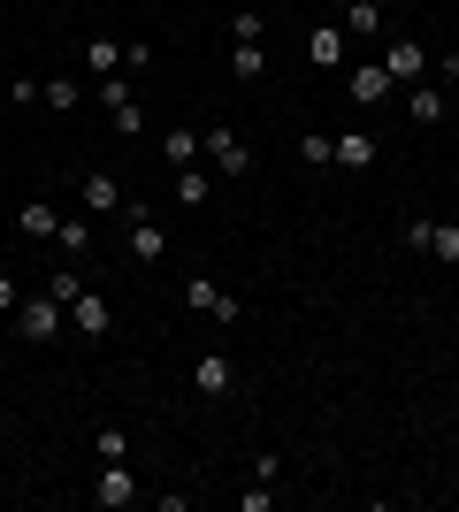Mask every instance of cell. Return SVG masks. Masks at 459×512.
Returning <instances> with one entry per match:
<instances>
[{
	"mask_svg": "<svg viewBox=\"0 0 459 512\" xmlns=\"http://www.w3.org/2000/svg\"><path fill=\"white\" fill-rule=\"evenodd\" d=\"M131 497H138L131 467H123V459H108V467H100V482H92V505H100V512H123Z\"/></svg>",
	"mask_w": 459,
	"mask_h": 512,
	"instance_id": "8",
	"label": "cell"
},
{
	"mask_svg": "<svg viewBox=\"0 0 459 512\" xmlns=\"http://www.w3.org/2000/svg\"><path fill=\"white\" fill-rule=\"evenodd\" d=\"M375 62L391 69V85H421V77H429V46H421V39H391Z\"/></svg>",
	"mask_w": 459,
	"mask_h": 512,
	"instance_id": "5",
	"label": "cell"
},
{
	"mask_svg": "<svg viewBox=\"0 0 459 512\" xmlns=\"http://www.w3.org/2000/svg\"><path fill=\"white\" fill-rule=\"evenodd\" d=\"M8 436H16V421H8V413H0V444H8Z\"/></svg>",
	"mask_w": 459,
	"mask_h": 512,
	"instance_id": "30",
	"label": "cell"
},
{
	"mask_svg": "<svg viewBox=\"0 0 459 512\" xmlns=\"http://www.w3.org/2000/svg\"><path fill=\"white\" fill-rule=\"evenodd\" d=\"M39 100H46V115H77L85 85H77V77H46V85H39Z\"/></svg>",
	"mask_w": 459,
	"mask_h": 512,
	"instance_id": "14",
	"label": "cell"
},
{
	"mask_svg": "<svg viewBox=\"0 0 459 512\" xmlns=\"http://www.w3.org/2000/svg\"><path fill=\"white\" fill-rule=\"evenodd\" d=\"M108 123H115V138H138V130H146V107H138V92L123 107H108Z\"/></svg>",
	"mask_w": 459,
	"mask_h": 512,
	"instance_id": "22",
	"label": "cell"
},
{
	"mask_svg": "<svg viewBox=\"0 0 459 512\" xmlns=\"http://www.w3.org/2000/svg\"><path fill=\"white\" fill-rule=\"evenodd\" d=\"M77 62H85L92 77H115V69H123V46H115V39H85V54H77Z\"/></svg>",
	"mask_w": 459,
	"mask_h": 512,
	"instance_id": "16",
	"label": "cell"
},
{
	"mask_svg": "<svg viewBox=\"0 0 459 512\" xmlns=\"http://www.w3.org/2000/svg\"><path fill=\"white\" fill-rule=\"evenodd\" d=\"M192 390H199V398H230V390H238L230 352H199V360H192Z\"/></svg>",
	"mask_w": 459,
	"mask_h": 512,
	"instance_id": "6",
	"label": "cell"
},
{
	"mask_svg": "<svg viewBox=\"0 0 459 512\" xmlns=\"http://www.w3.org/2000/svg\"><path fill=\"white\" fill-rule=\"evenodd\" d=\"M230 39H238V46H261V8H238V16H230Z\"/></svg>",
	"mask_w": 459,
	"mask_h": 512,
	"instance_id": "27",
	"label": "cell"
},
{
	"mask_svg": "<svg viewBox=\"0 0 459 512\" xmlns=\"http://www.w3.org/2000/svg\"><path fill=\"white\" fill-rule=\"evenodd\" d=\"M268 505H276V490H268V482H253V490L238 497V512H268Z\"/></svg>",
	"mask_w": 459,
	"mask_h": 512,
	"instance_id": "28",
	"label": "cell"
},
{
	"mask_svg": "<svg viewBox=\"0 0 459 512\" xmlns=\"http://www.w3.org/2000/svg\"><path fill=\"white\" fill-rule=\"evenodd\" d=\"M161 153H169V169L199 161V130H169V138H161Z\"/></svg>",
	"mask_w": 459,
	"mask_h": 512,
	"instance_id": "23",
	"label": "cell"
},
{
	"mask_svg": "<svg viewBox=\"0 0 459 512\" xmlns=\"http://www.w3.org/2000/svg\"><path fill=\"white\" fill-rule=\"evenodd\" d=\"M77 291H85V276H77V268H54V276H46V299H77Z\"/></svg>",
	"mask_w": 459,
	"mask_h": 512,
	"instance_id": "26",
	"label": "cell"
},
{
	"mask_svg": "<svg viewBox=\"0 0 459 512\" xmlns=\"http://www.w3.org/2000/svg\"><path fill=\"white\" fill-rule=\"evenodd\" d=\"M92 451H100V467H108V459H131V436H123V428H92Z\"/></svg>",
	"mask_w": 459,
	"mask_h": 512,
	"instance_id": "25",
	"label": "cell"
},
{
	"mask_svg": "<svg viewBox=\"0 0 459 512\" xmlns=\"http://www.w3.org/2000/svg\"><path fill=\"white\" fill-rule=\"evenodd\" d=\"M391 100V69L383 62H352V107H383Z\"/></svg>",
	"mask_w": 459,
	"mask_h": 512,
	"instance_id": "10",
	"label": "cell"
},
{
	"mask_svg": "<svg viewBox=\"0 0 459 512\" xmlns=\"http://www.w3.org/2000/svg\"><path fill=\"white\" fill-rule=\"evenodd\" d=\"M299 161H306V169H329V161H337V138L306 130V138H299Z\"/></svg>",
	"mask_w": 459,
	"mask_h": 512,
	"instance_id": "21",
	"label": "cell"
},
{
	"mask_svg": "<svg viewBox=\"0 0 459 512\" xmlns=\"http://www.w3.org/2000/svg\"><path fill=\"white\" fill-rule=\"evenodd\" d=\"M184 306H192V314H199V321H215V329H230V321H238V314H245V306H238V299H230V291H222V283H215V276H184Z\"/></svg>",
	"mask_w": 459,
	"mask_h": 512,
	"instance_id": "3",
	"label": "cell"
},
{
	"mask_svg": "<svg viewBox=\"0 0 459 512\" xmlns=\"http://www.w3.org/2000/svg\"><path fill=\"white\" fill-rule=\"evenodd\" d=\"M54 245H62L69 260H85V253H92V214H62V230H54Z\"/></svg>",
	"mask_w": 459,
	"mask_h": 512,
	"instance_id": "15",
	"label": "cell"
},
{
	"mask_svg": "<svg viewBox=\"0 0 459 512\" xmlns=\"http://www.w3.org/2000/svg\"><path fill=\"white\" fill-rule=\"evenodd\" d=\"M69 321H77V337H108L115 329V314H108V299H100V291H77V299H69Z\"/></svg>",
	"mask_w": 459,
	"mask_h": 512,
	"instance_id": "9",
	"label": "cell"
},
{
	"mask_svg": "<svg viewBox=\"0 0 459 512\" xmlns=\"http://www.w3.org/2000/svg\"><path fill=\"white\" fill-rule=\"evenodd\" d=\"M62 321H69V306L39 291V299L16 306V337H23V344H54V337H62Z\"/></svg>",
	"mask_w": 459,
	"mask_h": 512,
	"instance_id": "4",
	"label": "cell"
},
{
	"mask_svg": "<svg viewBox=\"0 0 459 512\" xmlns=\"http://www.w3.org/2000/svg\"><path fill=\"white\" fill-rule=\"evenodd\" d=\"M345 31H352V39H375V31H383V8H375V0H352V8H345Z\"/></svg>",
	"mask_w": 459,
	"mask_h": 512,
	"instance_id": "18",
	"label": "cell"
},
{
	"mask_svg": "<svg viewBox=\"0 0 459 512\" xmlns=\"http://www.w3.org/2000/svg\"><path fill=\"white\" fill-rule=\"evenodd\" d=\"M215 184H222V176L207 169V161H184V169L169 176V192H176V207H207V199H215Z\"/></svg>",
	"mask_w": 459,
	"mask_h": 512,
	"instance_id": "7",
	"label": "cell"
},
{
	"mask_svg": "<svg viewBox=\"0 0 459 512\" xmlns=\"http://www.w3.org/2000/svg\"><path fill=\"white\" fill-rule=\"evenodd\" d=\"M199 161H207V169H215L222 184H245V176H253V146H245V138H238L230 123H215L207 138H199Z\"/></svg>",
	"mask_w": 459,
	"mask_h": 512,
	"instance_id": "1",
	"label": "cell"
},
{
	"mask_svg": "<svg viewBox=\"0 0 459 512\" xmlns=\"http://www.w3.org/2000/svg\"><path fill=\"white\" fill-rule=\"evenodd\" d=\"M306 54H314V62H345V31H337V23H322V31H314V39H306Z\"/></svg>",
	"mask_w": 459,
	"mask_h": 512,
	"instance_id": "17",
	"label": "cell"
},
{
	"mask_svg": "<svg viewBox=\"0 0 459 512\" xmlns=\"http://www.w3.org/2000/svg\"><path fill=\"white\" fill-rule=\"evenodd\" d=\"M429 260H459V222H429V245H421Z\"/></svg>",
	"mask_w": 459,
	"mask_h": 512,
	"instance_id": "19",
	"label": "cell"
},
{
	"mask_svg": "<svg viewBox=\"0 0 459 512\" xmlns=\"http://www.w3.org/2000/svg\"><path fill=\"white\" fill-rule=\"evenodd\" d=\"M123 222H131V237H123V253L138 260V268H153V260L169 253V237H161V222H153L146 199H123Z\"/></svg>",
	"mask_w": 459,
	"mask_h": 512,
	"instance_id": "2",
	"label": "cell"
},
{
	"mask_svg": "<svg viewBox=\"0 0 459 512\" xmlns=\"http://www.w3.org/2000/svg\"><path fill=\"white\" fill-rule=\"evenodd\" d=\"M77 199H85V214H123V199H131V192L100 169V176H85V184H77Z\"/></svg>",
	"mask_w": 459,
	"mask_h": 512,
	"instance_id": "11",
	"label": "cell"
},
{
	"mask_svg": "<svg viewBox=\"0 0 459 512\" xmlns=\"http://www.w3.org/2000/svg\"><path fill=\"white\" fill-rule=\"evenodd\" d=\"M261 69H268V54H261V46H230V77H238V85H253Z\"/></svg>",
	"mask_w": 459,
	"mask_h": 512,
	"instance_id": "20",
	"label": "cell"
},
{
	"mask_svg": "<svg viewBox=\"0 0 459 512\" xmlns=\"http://www.w3.org/2000/svg\"><path fill=\"white\" fill-rule=\"evenodd\" d=\"M16 306H23V291H16V276L0 268V314H16Z\"/></svg>",
	"mask_w": 459,
	"mask_h": 512,
	"instance_id": "29",
	"label": "cell"
},
{
	"mask_svg": "<svg viewBox=\"0 0 459 512\" xmlns=\"http://www.w3.org/2000/svg\"><path fill=\"white\" fill-rule=\"evenodd\" d=\"M16 230H23V237H46V245H54V230H62L54 199H23V207H16Z\"/></svg>",
	"mask_w": 459,
	"mask_h": 512,
	"instance_id": "13",
	"label": "cell"
},
{
	"mask_svg": "<svg viewBox=\"0 0 459 512\" xmlns=\"http://www.w3.org/2000/svg\"><path fill=\"white\" fill-rule=\"evenodd\" d=\"M337 161H345L352 176L375 169V161H383V138H375V130H345V138H337Z\"/></svg>",
	"mask_w": 459,
	"mask_h": 512,
	"instance_id": "12",
	"label": "cell"
},
{
	"mask_svg": "<svg viewBox=\"0 0 459 512\" xmlns=\"http://www.w3.org/2000/svg\"><path fill=\"white\" fill-rule=\"evenodd\" d=\"M406 107H414V123H444V92L437 85H414V100H406Z\"/></svg>",
	"mask_w": 459,
	"mask_h": 512,
	"instance_id": "24",
	"label": "cell"
}]
</instances>
